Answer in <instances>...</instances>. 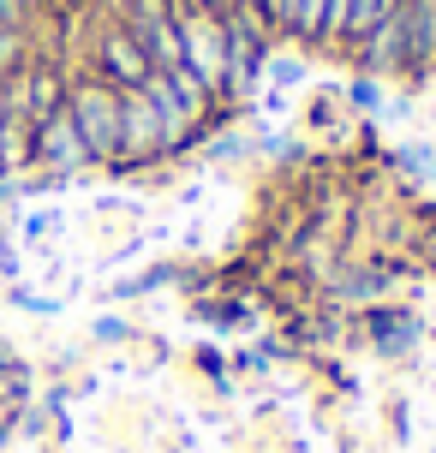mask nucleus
Instances as JSON below:
<instances>
[{
  "instance_id": "2",
  "label": "nucleus",
  "mask_w": 436,
  "mask_h": 453,
  "mask_svg": "<svg viewBox=\"0 0 436 453\" xmlns=\"http://www.w3.org/2000/svg\"><path fill=\"white\" fill-rule=\"evenodd\" d=\"M263 60H269V30L257 12L233 6L228 12V78H222V102H252L263 84Z\"/></svg>"
},
{
  "instance_id": "16",
  "label": "nucleus",
  "mask_w": 436,
  "mask_h": 453,
  "mask_svg": "<svg viewBox=\"0 0 436 453\" xmlns=\"http://www.w3.org/2000/svg\"><path fill=\"white\" fill-rule=\"evenodd\" d=\"M24 12H30V0H0V30H19Z\"/></svg>"
},
{
  "instance_id": "17",
  "label": "nucleus",
  "mask_w": 436,
  "mask_h": 453,
  "mask_svg": "<svg viewBox=\"0 0 436 453\" xmlns=\"http://www.w3.org/2000/svg\"><path fill=\"white\" fill-rule=\"evenodd\" d=\"M96 340H126V322H120V317H102V322H96Z\"/></svg>"
},
{
  "instance_id": "7",
  "label": "nucleus",
  "mask_w": 436,
  "mask_h": 453,
  "mask_svg": "<svg viewBox=\"0 0 436 453\" xmlns=\"http://www.w3.org/2000/svg\"><path fill=\"white\" fill-rule=\"evenodd\" d=\"M161 113L144 90H120V167L138 161H161Z\"/></svg>"
},
{
  "instance_id": "4",
  "label": "nucleus",
  "mask_w": 436,
  "mask_h": 453,
  "mask_svg": "<svg viewBox=\"0 0 436 453\" xmlns=\"http://www.w3.org/2000/svg\"><path fill=\"white\" fill-rule=\"evenodd\" d=\"M90 72L102 78V84H114V90H144V78H150V54H144L138 42H132V30L120 19H108L102 30H96L90 42Z\"/></svg>"
},
{
  "instance_id": "18",
  "label": "nucleus",
  "mask_w": 436,
  "mask_h": 453,
  "mask_svg": "<svg viewBox=\"0 0 436 453\" xmlns=\"http://www.w3.org/2000/svg\"><path fill=\"white\" fill-rule=\"evenodd\" d=\"M0 113H6V84H0Z\"/></svg>"
},
{
  "instance_id": "6",
  "label": "nucleus",
  "mask_w": 436,
  "mask_h": 453,
  "mask_svg": "<svg viewBox=\"0 0 436 453\" xmlns=\"http://www.w3.org/2000/svg\"><path fill=\"white\" fill-rule=\"evenodd\" d=\"M6 102H12V113H19V119L43 126L48 113L66 108V72L54 66V60H24V72L6 84Z\"/></svg>"
},
{
  "instance_id": "5",
  "label": "nucleus",
  "mask_w": 436,
  "mask_h": 453,
  "mask_svg": "<svg viewBox=\"0 0 436 453\" xmlns=\"http://www.w3.org/2000/svg\"><path fill=\"white\" fill-rule=\"evenodd\" d=\"M30 167H43V173H84L90 167V150H84V137L72 126V113H48L43 126H30Z\"/></svg>"
},
{
  "instance_id": "8",
  "label": "nucleus",
  "mask_w": 436,
  "mask_h": 453,
  "mask_svg": "<svg viewBox=\"0 0 436 453\" xmlns=\"http://www.w3.org/2000/svg\"><path fill=\"white\" fill-rule=\"evenodd\" d=\"M353 54H359V66H365L370 78H394V72H407V30H401V0H394L389 19L370 24L365 36L353 42Z\"/></svg>"
},
{
  "instance_id": "15",
  "label": "nucleus",
  "mask_w": 436,
  "mask_h": 453,
  "mask_svg": "<svg viewBox=\"0 0 436 453\" xmlns=\"http://www.w3.org/2000/svg\"><path fill=\"white\" fill-rule=\"evenodd\" d=\"M346 102H353V108H383V78L359 72V78L346 84Z\"/></svg>"
},
{
  "instance_id": "14",
  "label": "nucleus",
  "mask_w": 436,
  "mask_h": 453,
  "mask_svg": "<svg viewBox=\"0 0 436 453\" xmlns=\"http://www.w3.org/2000/svg\"><path fill=\"white\" fill-rule=\"evenodd\" d=\"M263 72H269V84H281V90L287 84H305V60H293V54H269Z\"/></svg>"
},
{
  "instance_id": "10",
  "label": "nucleus",
  "mask_w": 436,
  "mask_h": 453,
  "mask_svg": "<svg viewBox=\"0 0 436 453\" xmlns=\"http://www.w3.org/2000/svg\"><path fill=\"white\" fill-rule=\"evenodd\" d=\"M281 36H293L299 48H329V0H287Z\"/></svg>"
},
{
  "instance_id": "13",
  "label": "nucleus",
  "mask_w": 436,
  "mask_h": 453,
  "mask_svg": "<svg viewBox=\"0 0 436 453\" xmlns=\"http://www.w3.org/2000/svg\"><path fill=\"white\" fill-rule=\"evenodd\" d=\"M24 400H30V370H24L19 358H6V364H0V441L12 435Z\"/></svg>"
},
{
  "instance_id": "1",
  "label": "nucleus",
  "mask_w": 436,
  "mask_h": 453,
  "mask_svg": "<svg viewBox=\"0 0 436 453\" xmlns=\"http://www.w3.org/2000/svg\"><path fill=\"white\" fill-rule=\"evenodd\" d=\"M66 113H72V126H78V137H84L90 161L120 167V90L114 84H102L96 72L72 78L66 84Z\"/></svg>"
},
{
  "instance_id": "3",
  "label": "nucleus",
  "mask_w": 436,
  "mask_h": 453,
  "mask_svg": "<svg viewBox=\"0 0 436 453\" xmlns=\"http://www.w3.org/2000/svg\"><path fill=\"white\" fill-rule=\"evenodd\" d=\"M120 24L132 30V42L150 54L156 72L180 66V19H174V0H120Z\"/></svg>"
},
{
  "instance_id": "9",
  "label": "nucleus",
  "mask_w": 436,
  "mask_h": 453,
  "mask_svg": "<svg viewBox=\"0 0 436 453\" xmlns=\"http://www.w3.org/2000/svg\"><path fill=\"white\" fill-rule=\"evenodd\" d=\"M401 30H407V72H436V0H401Z\"/></svg>"
},
{
  "instance_id": "12",
  "label": "nucleus",
  "mask_w": 436,
  "mask_h": 453,
  "mask_svg": "<svg viewBox=\"0 0 436 453\" xmlns=\"http://www.w3.org/2000/svg\"><path fill=\"white\" fill-rule=\"evenodd\" d=\"M19 167H30V119H19L6 102V113H0V180H12Z\"/></svg>"
},
{
  "instance_id": "11",
  "label": "nucleus",
  "mask_w": 436,
  "mask_h": 453,
  "mask_svg": "<svg viewBox=\"0 0 436 453\" xmlns=\"http://www.w3.org/2000/svg\"><path fill=\"white\" fill-rule=\"evenodd\" d=\"M370 346L377 352H389V358H407L418 346V322L407 317V311H370Z\"/></svg>"
}]
</instances>
